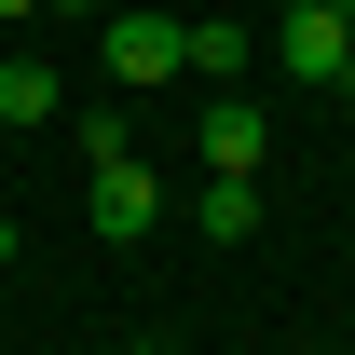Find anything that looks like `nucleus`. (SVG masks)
<instances>
[{
    "label": "nucleus",
    "instance_id": "nucleus-1",
    "mask_svg": "<svg viewBox=\"0 0 355 355\" xmlns=\"http://www.w3.org/2000/svg\"><path fill=\"white\" fill-rule=\"evenodd\" d=\"M96 69L123 96H164L178 69H191V28H178V14H110V28H96Z\"/></svg>",
    "mask_w": 355,
    "mask_h": 355
},
{
    "label": "nucleus",
    "instance_id": "nucleus-2",
    "mask_svg": "<svg viewBox=\"0 0 355 355\" xmlns=\"http://www.w3.org/2000/svg\"><path fill=\"white\" fill-rule=\"evenodd\" d=\"M83 164H96V191H83V205H96V232H110V246H137V232L164 219V178L137 164V137H123V150H83Z\"/></svg>",
    "mask_w": 355,
    "mask_h": 355
},
{
    "label": "nucleus",
    "instance_id": "nucleus-3",
    "mask_svg": "<svg viewBox=\"0 0 355 355\" xmlns=\"http://www.w3.org/2000/svg\"><path fill=\"white\" fill-rule=\"evenodd\" d=\"M205 164H219V178H260V96H205Z\"/></svg>",
    "mask_w": 355,
    "mask_h": 355
},
{
    "label": "nucleus",
    "instance_id": "nucleus-4",
    "mask_svg": "<svg viewBox=\"0 0 355 355\" xmlns=\"http://www.w3.org/2000/svg\"><path fill=\"white\" fill-rule=\"evenodd\" d=\"M273 55H287L301 83H355V69H342V14H287V42H273Z\"/></svg>",
    "mask_w": 355,
    "mask_h": 355
},
{
    "label": "nucleus",
    "instance_id": "nucleus-5",
    "mask_svg": "<svg viewBox=\"0 0 355 355\" xmlns=\"http://www.w3.org/2000/svg\"><path fill=\"white\" fill-rule=\"evenodd\" d=\"M191 219L219 232V246H246V232H260V178H205V191H191Z\"/></svg>",
    "mask_w": 355,
    "mask_h": 355
},
{
    "label": "nucleus",
    "instance_id": "nucleus-6",
    "mask_svg": "<svg viewBox=\"0 0 355 355\" xmlns=\"http://www.w3.org/2000/svg\"><path fill=\"white\" fill-rule=\"evenodd\" d=\"M0 123H55V69H0Z\"/></svg>",
    "mask_w": 355,
    "mask_h": 355
},
{
    "label": "nucleus",
    "instance_id": "nucleus-7",
    "mask_svg": "<svg viewBox=\"0 0 355 355\" xmlns=\"http://www.w3.org/2000/svg\"><path fill=\"white\" fill-rule=\"evenodd\" d=\"M287 14H355V0H287Z\"/></svg>",
    "mask_w": 355,
    "mask_h": 355
},
{
    "label": "nucleus",
    "instance_id": "nucleus-8",
    "mask_svg": "<svg viewBox=\"0 0 355 355\" xmlns=\"http://www.w3.org/2000/svg\"><path fill=\"white\" fill-rule=\"evenodd\" d=\"M342 69H355V14H342Z\"/></svg>",
    "mask_w": 355,
    "mask_h": 355
},
{
    "label": "nucleus",
    "instance_id": "nucleus-9",
    "mask_svg": "<svg viewBox=\"0 0 355 355\" xmlns=\"http://www.w3.org/2000/svg\"><path fill=\"white\" fill-rule=\"evenodd\" d=\"M0 260H14V219H0Z\"/></svg>",
    "mask_w": 355,
    "mask_h": 355
}]
</instances>
